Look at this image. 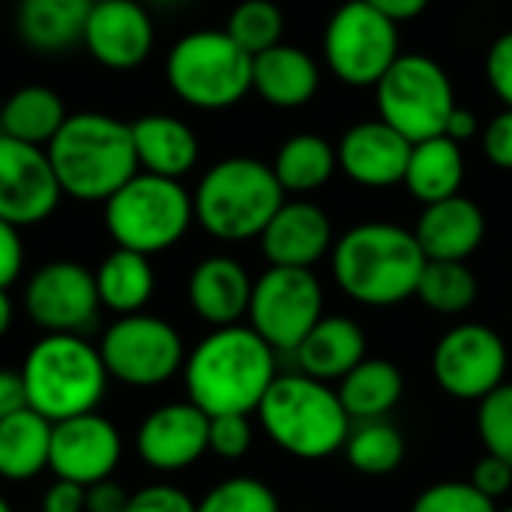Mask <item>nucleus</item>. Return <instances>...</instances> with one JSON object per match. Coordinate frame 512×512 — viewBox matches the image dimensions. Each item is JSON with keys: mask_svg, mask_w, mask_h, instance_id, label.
I'll return each mask as SVG.
<instances>
[{"mask_svg": "<svg viewBox=\"0 0 512 512\" xmlns=\"http://www.w3.org/2000/svg\"><path fill=\"white\" fill-rule=\"evenodd\" d=\"M183 378L207 417L252 414L276 381V351L252 327H216L186 357Z\"/></svg>", "mask_w": 512, "mask_h": 512, "instance_id": "nucleus-1", "label": "nucleus"}, {"mask_svg": "<svg viewBox=\"0 0 512 512\" xmlns=\"http://www.w3.org/2000/svg\"><path fill=\"white\" fill-rule=\"evenodd\" d=\"M330 267L345 297L384 309L417 294L426 255L414 231L393 222H363L333 243Z\"/></svg>", "mask_w": 512, "mask_h": 512, "instance_id": "nucleus-2", "label": "nucleus"}, {"mask_svg": "<svg viewBox=\"0 0 512 512\" xmlns=\"http://www.w3.org/2000/svg\"><path fill=\"white\" fill-rule=\"evenodd\" d=\"M45 150L63 195L84 204H105L141 171L132 126L102 111L69 114Z\"/></svg>", "mask_w": 512, "mask_h": 512, "instance_id": "nucleus-3", "label": "nucleus"}, {"mask_svg": "<svg viewBox=\"0 0 512 512\" xmlns=\"http://www.w3.org/2000/svg\"><path fill=\"white\" fill-rule=\"evenodd\" d=\"M21 384L27 408L54 426L93 414L105 396L108 372L99 348H93L84 336L45 333L24 357Z\"/></svg>", "mask_w": 512, "mask_h": 512, "instance_id": "nucleus-4", "label": "nucleus"}, {"mask_svg": "<svg viewBox=\"0 0 512 512\" xmlns=\"http://www.w3.org/2000/svg\"><path fill=\"white\" fill-rule=\"evenodd\" d=\"M267 438L294 459L318 462L345 450L351 417L336 390L324 381L297 375H276L258 405Z\"/></svg>", "mask_w": 512, "mask_h": 512, "instance_id": "nucleus-5", "label": "nucleus"}, {"mask_svg": "<svg viewBox=\"0 0 512 512\" xmlns=\"http://www.w3.org/2000/svg\"><path fill=\"white\" fill-rule=\"evenodd\" d=\"M285 204L273 168L252 156H231L216 162L195 186V222L216 240L243 243L261 237L267 222Z\"/></svg>", "mask_w": 512, "mask_h": 512, "instance_id": "nucleus-6", "label": "nucleus"}, {"mask_svg": "<svg viewBox=\"0 0 512 512\" xmlns=\"http://www.w3.org/2000/svg\"><path fill=\"white\" fill-rule=\"evenodd\" d=\"M102 219L108 237L120 249L150 258L168 252L186 237L195 222V207L180 180L138 171L105 201Z\"/></svg>", "mask_w": 512, "mask_h": 512, "instance_id": "nucleus-7", "label": "nucleus"}, {"mask_svg": "<svg viewBox=\"0 0 512 512\" xmlns=\"http://www.w3.org/2000/svg\"><path fill=\"white\" fill-rule=\"evenodd\" d=\"M165 78L189 108L222 111L252 90V57L225 30H192L171 45Z\"/></svg>", "mask_w": 512, "mask_h": 512, "instance_id": "nucleus-8", "label": "nucleus"}, {"mask_svg": "<svg viewBox=\"0 0 512 512\" xmlns=\"http://www.w3.org/2000/svg\"><path fill=\"white\" fill-rule=\"evenodd\" d=\"M378 120L393 126L411 144L444 135L456 108L447 69L426 54H399V60L375 84Z\"/></svg>", "mask_w": 512, "mask_h": 512, "instance_id": "nucleus-9", "label": "nucleus"}, {"mask_svg": "<svg viewBox=\"0 0 512 512\" xmlns=\"http://www.w3.org/2000/svg\"><path fill=\"white\" fill-rule=\"evenodd\" d=\"M324 60L339 81L375 87L399 60V27L366 0H348L327 21Z\"/></svg>", "mask_w": 512, "mask_h": 512, "instance_id": "nucleus-10", "label": "nucleus"}, {"mask_svg": "<svg viewBox=\"0 0 512 512\" xmlns=\"http://www.w3.org/2000/svg\"><path fill=\"white\" fill-rule=\"evenodd\" d=\"M324 318V288L312 270L270 267L255 279L249 327L273 348L294 354L309 330Z\"/></svg>", "mask_w": 512, "mask_h": 512, "instance_id": "nucleus-11", "label": "nucleus"}, {"mask_svg": "<svg viewBox=\"0 0 512 512\" xmlns=\"http://www.w3.org/2000/svg\"><path fill=\"white\" fill-rule=\"evenodd\" d=\"M108 378L126 387H159L186 366L180 333L156 315H123L99 342Z\"/></svg>", "mask_w": 512, "mask_h": 512, "instance_id": "nucleus-12", "label": "nucleus"}, {"mask_svg": "<svg viewBox=\"0 0 512 512\" xmlns=\"http://www.w3.org/2000/svg\"><path fill=\"white\" fill-rule=\"evenodd\" d=\"M507 345L483 324H459L444 333L432 351L438 387L459 402H480L504 384Z\"/></svg>", "mask_w": 512, "mask_h": 512, "instance_id": "nucleus-13", "label": "nucleus"}, {"mask_svg": "<svg viewBox=\"0 0 512 512\" xmlns=\"http://www.w3.org/2000/svg\"><path fill=\"white\" fill-rule=\"evenodd\" d=\"M96 276L78 261L42 264L24 288V312L45 333L81 336L99 318Z\"/></svg>", "mask_w": 512, "mask_h": 512, "instance_id": "nucleus-14", "label": "nucleus"}, {"mask_svg": "<svg viewBox=\"0 0 512 512\" xmlns=\"http://www.w3.org/2000/svg\"><path fill=\"white\" fill-rule=\"evenodd\" d=\"M63 198L48 150L0 135V219L15 228L45 222Z\"/></svg>", "mask_w": 512, "mask_h": 512, "instance_id": "nucleus-15", "label": "nucleus"}, {"mask_svg": "<svg viewBox=\"0 0 512 512\" xmlns=\"http://www.w3.org/2000/svg\"><path fill=\"white\" fill-rule=\"evenodd\" d=\"M123 456V438L117 426L102 414H81L51 426L48 468L57 480L93 486L111 480Z\"/></svg>", "mask_w": 512, "mask_h": 512, "instance_id": "nucleus-16", "label": "nucleus"}, {"mask_svg": "<svg viewBox=\"0 0 512 512\" xmlns=\"http://www.w3.org/2000/svg\"><path fill=\"white\" fill-rule=\"evenodd\" d=\"M156 42L153 18L138 0H99L93 3L81 45L105 69H135L141 66Z\"/></svg>", "mask_w": 512, "mask_h": 512, "instance_id": "nucleus-17", "label": "nucleus"}, {"mask_svg": "<svg viewBox=\"0 0 512 512\" xmlns=\"http://www.w3.org/2000/svg\"><path fill=\"white\" fill-rule=\"evenodd\" d=\"M144 465L162 474L192 468L210 450V417L192 402H171L144 417L135 435Z\"/></svg>", "mask_w": 512, "mask_h": 512, "instance_id": "nucleus-18", "label": "nucleus"}, {"mask_svg": "<svg viewBox=\"0 0 512 512\" xmlns=\"http://www.w3.org/2000/svg\"><path fill=\"white\" fill-rule=\"evenodd\" d=\"M261 252L270 267L312 270L327 252H333V222L312 201H285L261 231Z\"/></svg>", "mask_w": 512, "mask_h": 512, "instance_id": "nucleus-19", "label": "nucleus"}, {"mask_svg": "<svg viewBox=\"0 0 512 512\" xmlns=\"http://www.w3.org/2000/svg\"><path fill=\"white\" fill-rule=\"evenodd\" d=\"M411 147L414 144L384 120H366L342 135L336 156L339 168L354 183L366 189H387L405 180Z\"/></svg>", "mask_w": 512, "mask_h": 512, "instance_id": "nucleus-20", "label": "nucleus"}, {"mask_svg": "<svg viewBox=\"0 0 512 512\" xmlns=\"http://www.w3.org/2000/svg\"><path fill=\"white\" fill-rule=\"evenodd\" d=\"M252 279L246 267L228 255H210L195 270L189 273L186 282V297L192 312L216 327H231L243 315H249V300H252Z\"/></svg>", "mask_w": 512, "mask_h": 512, "instance_id": "nucleus-21", "label": "nucleus"}, {"mask_svg": "<svg viewBox=\"0 0 512 512\" xmlns=\"http://www.w3.org/2000/svg\"><path fill=\"white\" fill-rule=\"evenodd\" d=\"M414 237L426 261H468L486 237V216L471 198L453 195L426 204Z\"/></svg>", "mask_w": 512, "mask_h": 512, "instance_id": "nucleus-22", "label": "nucleus"}, {"mask_svg": "<svg viewBox=\"0 0 512 512\" xmlns=\"http://www.w3.org/2000/svg\"><path fill=\"white\" fill-rule=\"evenodd\" d=\"M321 69L315 57L297 45H273L252 57V90L273 108H300L315 99Z\"/></svg>", "mask_w": 512, "mask_h": 512, "instance_id": "nucleus-23", "label": "nucleus"}, {"mask_svg": "<svg viewBox=\"0 0 512 512\" xmlns=\"http://www.w3.org/2000/svg\"><path fill=\"white\" fill-rule=\"evenodd\" d=\"M132 126L138 168L156 177L180 180L198 162V135L189 123L171 114H144Z\"/></svg>", "mask_w": 512, "mask_h": 512, "instance_id": "nucleus-24", "label": "nucleus"}, {"mask_svg": "<svg viewBox=\"0 0 512 512\" xmlns=\"http://www.w3.org/2000/svg\"><path fill=\"white\" fill-rule=\"evenodd\" d=\"M300 372L318 381H342L366 360V333L357 321L330 315L321 318L294 351Z\"/></svg>", "mask_w": 512, "mask_h": 512, "instance_id": "nucleus-25", "label": "nucleus"}, {"mask_svg": "<svg viewBox=\"0 0 512 512\" xmlns=\"http://www.w3.org/2000/svg\"><path fill=\"white\" fill-rule=\"evenodd\" d=\"M93 0H18L15 27L27 48L60 54L81 42Z\"/></svg>", "mask_w": 512, "mask_h": 512, "instance_id": "nucleus-26", "label": "nucleus"}, {"mask_svg": "<svg viewBox=\"0 0 512 512\" xmlns=\"http://www.w3.org/2000/svg\"><path fill=\"white\" fill-rule=\"evenodd\" d=\"M462 180H465L462 144L450 141L447 135H438L411 147V159H408L402 183L417 201L435 204V201L453 198L459 195Z\"/></svg>", "mask_w": 512, "mask_h": 512, "instance_id": "nucleus-27", "label": "nucleus"}, {"mask_svg": "<svg viewBox=\"0 0 512 512\" xmlns=\"http://www.w3.org/2000/svg\"><path fill=\"white\" fill-rule=\"evenodd\" d=\"M93 276H96L99 303L120 318L138 315L156 291L150 258L132 249H120V246L111 255H105V261L99 264Z\"/></svg>", "mask_w": 512, "mask_h": 512, "instance_id": "nucleus-28", "label": "nucleus"}, {"mask_svg": "<svg viewBox=\"0 0 512 512\" xmlns=\"http://www.w3.org/2000/svg\"><path fill=\"white\" fill-rule=\"evenodd\" d=\"M336 393L351 420H357V423L384 420L402 402L405 378L396 363L366 357L357 369H351L342 378V387Z\"/></svg>", "mask_w": 512, "mask_h": 512, "instance_id": "nucleus-29", "label": "nucleus"}, {"mask_svg": "<svg viewBox=\"0 0 512 512\" xmlns=\"http://www.w3.org/2000/svg\"><path fill=\"white\" fill-rule=\"evenodd\" d=\"M66 105L63 99L45 87V84H27L18 87L0 108V135H9L15 141H27L36 147H48L51 138L66 123Z\"/></svg>", "mask_w": 512, "mask_h": 512, "instance_id": "nucleus-30", "label": "nucleus"}, {"mask_svg": "<svg viewBox=\"0 0 512 512\" xmlns=\"http://www.w3.org/2000/svg\"><path fill=\"white\" fill-rule=\"evenodd\" d=\"M51 453V423L36 411L24 408L0 420V477L9 483H24L48 468Z\"/></svg>", "mask_w": 512, "mask_h": 512, "instance_id": "nucleus-31", "label": "nucleus"}, {"mask_svg": "<svg viewBox=\"0 0 512 512\" xmlns=\"http://www.w3.org/2000/svg\"><path fill=\"white\" fill-rule=\"evenodd\" d=\"M273 174L279 180V186L285 189V195H309L315 189H321L324 183H330V177L339 168V156L336 147L315 132H297L291 135L276 159H273Z\"/></svg>", "mask_w": 512, "mask_h": 512, "instance_id": "nucleus-32", "label": "nucleus"}, {"mask_svg": "<svg viewBox=\"0 0 512 512\" xmlns=\"http://www.w3.org/2000/svg\"><path fill=\"white\" fill-rule=\"evenodd\" d=\"M345 456L357 474L387 477L405 462V438L387 420H366L345 441Z\"/></svg>", "mask_w": 512, "mask_h": 512, "instance_id": "nucleus-33", "label": "nucleus"}, {"mask_svg": "<svg viewBox=\"0 0 512 512\" xmlns=\"http://www.w3.org/2000/svg\"><path fill=\"white\" fill-rule=\"evenodd\" d=\"M477 276L465 261H426L417 294L438 315H462L477 300Z\"/></svg>", "mask_w": 512, "mask_h": 512, "instance_id": "nucleus-34", "label": "nucleus"}, {"mask_svg": "<svg viewBox=\"0 0 512 512\" xmlns=\"http://www.w3.org/2000/svg\"><path fill=\"white\" fill-rule=\"evenodd\" d=\"M225 33L249 57H258L261 51H267V48L282 42L285 18H282V9L273 0H243L228 15Z\"/></svg>", "mask_w": 512, "mask_h": 512, "instance_id": "nucleus-35", "label": "nucleus"}, {"mask_svg": "<svg viewBox=\"0 0 512 512\" xmlns=\"http://www.w3.org/2000/svg\"><path fill=\"white\" fill-rule=\"evenodd\" d=\"M195 512H279V498L255 477H231L216 483L195 504Z\"/></svg>", "mask_w": 512, "mask_h": 512, "instance_id": "nucleus-36", "label": "nucleus"}, {"mask_svg": "<svg viewBox=\"0 0 512 512\" xmlns=\"http://www.w3.org/2000/svg\"><path fill=\"white\" fill-rule=\"evenodd\" d=\"M477 432L489 456L504 459L512 468V384H501L480 399Z\"/></svg>", "mask_w": 512, "mask_h": 512, "instance_id": "nucleus-37", "label": "nucleus"}, {"mask_svg": "<svg viewBox=\"0 0 512 512\" xmlns=\"http://www.w3.org/2000/svg\"><path fill=\"white\" fill-rule=\"evenodd\" d=\"M411 512H498L495 501H489L483 492H477L471 483H435L429 486L417 501Z\"/></svg>", "mask_w": 512, "mask_h": 512, "instance_id": "nucleus-38", "label": "nucleus"}, {"mask_svg": "<svg viewBox=\"0 0 512 512\" xmlns=\"http://www.w3.org/2000/svg\"><path fill=\"white\" fill-rule=\"evenodd\" d=\"M249 450H252L249 414L210 417V453H216L219 459H243Z\"/></svg>", "mask_w": 512, "mask_h": 512, "instance_id": "nucleus-39", "label": "nucleus"}, {"mask_svg": "<svg viewBox=\"0 0 512 512\" xmlns=\"http://www.w3.org/2000/svg\"><path fill=\"white\" fill-rule=\"evenodd\" d=\"M126 512H195V501L177 486L156 483V486H147V489L135 492L129 498Z\"/></svg>", "mask_w": 512, "mask_h": 512, "instance_id": "nucleus-40", "label": "nucleus"}, {"mask_svg": "<svg viewBox=\"0 0 512 512\" xmlns=\"http://www.w3.org/2000/svg\"><path fill=\"white\" fill-rule=\"evenodd\" d=\"M486 78L495 96L512 108V30L498 36L486 54Z\"/></svg>", "mask_w": 512, "mask_h": 512, "instance_id": "nucleus-41", "label": "nucleus"}, {"mask_svg": "<svg viewBox=\"0 0 512 512\" xmlns=\"http://www.w3.org/2000/svg\"><path fill=\"white\" fill-rule=\"evenodd\" d=\"M483 153L495 168L512 171V108L495 114L483 129Z\"/></svg>", "mask_w": 512, "mask_h": 512, "instance_id": "nucleus-42", "label": "nucleus"}, {"mask_svg": "<svg viewBox=\"0 0 512 512\" xmlns=\"http://www.w3.org/2000/svg\"><path fill=\"white\" fill-rule=\"evenodd\" d=\"M471 486L477 489V492H483L489 501H495V498H501V495H507L512 486V468L504 462V459H498V456H483L480 462H477V468H474V474H471Z\"/></svg>", "mask_w": 512, "mask_h": 512, "instance_id": "nucleus-43", "label": "nucleus"}, {"mask_svg": "<svg viewBox=\"0 0 512 512\" xmlns=\"http://www.w3.org/2000/svg\"><path fill=\"white\" fill-rule=\"evenodd\" d=\"M24 267V243L15 225L0 219V291L15 285L18 273Z\"/></svg>", "mask_w": 512, "mask_h": 512, "instance_id": "nucleus-44", "label": "nucleus"}, {"mask_svg": "<svg viewBox=\"0 0 512 512\" xmlns=\"http://www.w3.org/2000/svg\"><path fill=\"white\" fill-rule=\"evenodd\" d=\"M87 507V489L69 480H54L45 495L39 512H84Z\"/></svg>", "mask_w": 512, "mask_h": 512, "instance_id": "nucleus-45", "label": "nucleus"}, {"mask_svg": "<svg viewBox=\"0 0 512 512\" xmlns=\"http://www.w3.org/2000/svg\"><path fill=\"white\" fill-rule=\"evenodd\" d=\"M129 492L114 483V480H102L87 486V507L84 512H126L129 507Z\"/></svg>", "mask_w": 512, "mask_h": 512, "instance_id": "nucleus-46", "label": "nucleus"}, {"mask_svg": "<svg viewBox=\"0 0 512 512\" xmlns=\"http://www.w3.org/2000/svg\"><path fill=\"white\" fill-rule=\"evenodd\" d=\"M27 408V396H24V384H21V372L12 369H0V420L18 414Z\"/></svg>", "mask_w": 512, "mask_h": 512, "instance_id": "nucleus-47", "label": "nucleus"}, {"mask_svg": "<svg viewBox=\"0 0 512 512\" xmlns=\"http://www.w3.org/2000/svg\"><path fill=\"white\" fill-rule=\"evenodd\" d=\"M372 9H378L384 18H390L393 24H399V21H411V18H417L426 6H429V0H366Z\"/></svg>", "mask_w": 512, "mask_h": 512, "instance_id": "nucleus-48", "label": "nucleus"}, {"mask_svg": "<svg viewBox=\"0 0 512 512\" xmlns=\"http://www.w3.org/2000/svg\"><path fill=\"white\" fill-rule=\"evenodd\" d=\"M480 132V123H477V114L474 111H468V108H453V114H450V120H447V126H444V135L450 138V141H456V144H462V141H471L474 135Z\"/></svg>", "mask_w": 512, "mask_h": 512, "instance_id": "nucleus-49", "label": "nucleus"}, {"mask_svg": "<svg viewBox=\"0 0 512 512\" xmlns=\"http://www.w3.org/2000/svg\"><path fill=\"white\" fill-rule=\"evenodd\" d=\"M12 318H15L12 300H9V294H6V291H0V339L9 333V327H12Z\"/></svg>", "mask_w": 512, "mask_h": 512, "instance_id": "nucleus-50", "label": "nucleus"}, {"mask_svg": "<svg viewBox=\"0 0 512 512\" xmlns=\"http://www.w3.org/2000/svg\"><path fill=\"white\" fill-rule=\"evenodd\" d=\"M150 3H159V6H177V3H183V0H150Z\"/></svg>", "mask_w": 512, "mask_h": 512, "instance_id": "nucleus-51", "label": "nucleus"}, {"mask_svg": "<svg viewBox=\"0 0 512 512\" xmlns=\"http://www.w3.org/2000/svg\"><path fill=\"white\" fill-rule=\"evenodd\" d=\"M0 512H12V507L6 504V498H0Z\"/></svg>", "mask_w": 512, "mask_h": 512, "instance_id": "nucleus-52", "label": "nucleus"}, {"mask_svg": "<svg viewBox=\"0 0 512 512\" xmlns=\"http://www.w3.org/2000/svg\"><path fill=\"white\" fill-rule=\"evenodd\" d=\"M498 512H512V507H507V510H498Z\"/></svg>", "mask_w": 512, "mask_h": 512, "instance_id": "nucleus-53", "label": "nucleus"}, {"mask_svg": "<svg viewBox=\"0 0 512 512\" xmlns=\"http://www.w3.org/2000/svg\"><path fill=\"white\" fill-rule=\"evenodd\" d=\"M93 3H99V0H93Z\"/></svg>", "mask_w": 512, "mask_h": 512, "instance_id": "nucleus-54", "label": "nucleus"}]
</instances>
